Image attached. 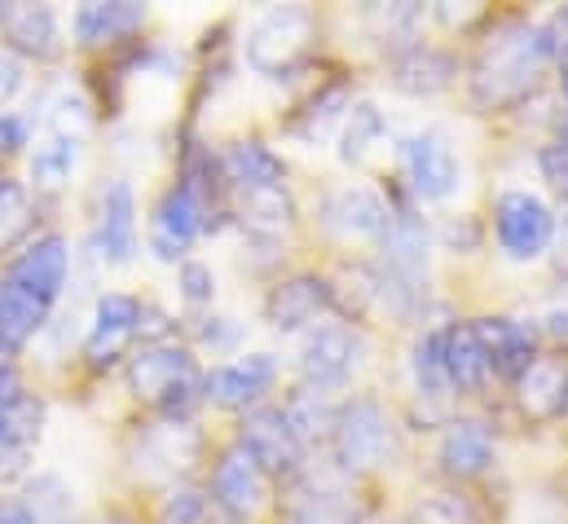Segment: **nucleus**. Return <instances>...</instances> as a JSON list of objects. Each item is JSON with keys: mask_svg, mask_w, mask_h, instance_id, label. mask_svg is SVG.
Instances as JSON below:
<instances>
[{"mask_svg": "<svg viewBox=\"0 0 568 524\" xmlns=\"http://www.w3.org/2000/svg\"><path fill=\"white\" fill-rule=\"evenodd\" d=\"M551 53H556V36L547 27H534V22L498 27L476 62V80H471L476 102L494 111L520 102L538 84V71L547 67Z\"/></svg>", "mask_w": 568, "mask_h": 524, "instance_id": "1", "label": "nucleus"}, {"mask_svg": "<svg viewBox=\"0 0 568 524\" xmlns=\"http://www.w3.org/2000/svg\"><path fill=\"white\" fill-rule=\"evenodd\" d=\"M313 13L304 4H274L265 9L252 31H247V62L252 71L270 75V80H283L291 75L304 58H308V44H313Z\"/></svg>", "mask_w": 568, "mask_h": 524, "instance_id": "2", "label": "nucleus"}, {"mask_svg": "<svg viewBox=\"0 0 568 524\" xmlns=\"http://www.w3.org/2000/svg\"><path fill=\"white\" fill-rule=\"evenodd\" d=\"M129 384H133L138 401L172 414V419H181L203 393V375H199L194 357L181 349H168V344H150L133 357Z\"/></svg>", "mask_w": 568, "mask_h": 524, "instance_id": "3", "label": "nucleus"}, {"mask_svg": "<svg viewBox=\"0 0 568 524\" xmlns=\"http://www.w3.org/2000/svg\"><path fill=\"white\" fill-rule=\"evenodd\" d=\"M331 441H335V458L344 472H371V467L388 463V454H393V423L379 401L357 396L335 414Z\"/></svg>", "mask_w": 568, "mask_h": 524, "instance_id": "4", "label": "nucleus"}, {"mask_svg": "<svg viewBox=\"0 0 568 524\" xmlns=\"http://www.w3.org/2000/svg\"><path fill=\"white\" fill-rule=\"evenodd\" d=\"M494 234H498V248L507 252V261H538L551 248L556 216L538 194L507 190L494 203Z\"/></svg>", "mask_w": 568, "mask_h": 524, "instance_id": "5", "label": "nucleus"}, {"mask_svg": "<svg viewBox=\"0 0 568 524\" xmlns=\"http://www.w3.org/2000/svg\"><path fill=\"white\" fill-rule=\"evenodd\" d=\"M239 450L261 467V476H295L300 472V458H304V441L295 436V427L286 423L283 410L274 405H256L247 419H243V432H239Z\"/></svg>", "mask_w": 568, "mask_h": 524, "instance_id": "6", "label": "nucleus"}, {"mask_svg": "<svg viewBox=\"0 0 568 524\" xmlns=\"http://www.w3.org/2000/svg\"><path fill=\"white\" fill-rule=\"evenodd\" d=\"M199 234H203V199L190 181H176L150 216V252L159 261H181Z\"/></svg>", "mask_w": 568, "mask_h": 524, "instance_id": "7", "label": "nucleus"}, {"mask_svg": "<svg viewBox=\"0 0 568 524\" xmlns=\"http://www.w3.org/2000/svg\"><path fill=\"white\" fill-rule=\"evenodd\" d=\"M402 168H406V181L415 185V194L427 203H440L458 190V159H454V145L440 137V132H415L402 141Z\"/></svg>", "mask_w": 568, "mask_h": 524, "instance_id": "8", "label": "nucleus"}, {"mask_svg": "<svg viewBox=\"0 0 568 524\" xmlns=\"http://www.w3.org/2000/svg\"><path fill=\"white\" fill-rule=\"evenodd\" d=\"M357 366V335L339 322H326V326H313L304 335V349H300V375L308 389L326 393V389H339Z\"/></svg>", "mask_w": 568, "mask_h": 524, "instance_id": "9", "label": "nucleus"}, {"mask_svg": "<svg viewBox=\"0 0 568 524\" xmlns=\"http://www.w3.org/2000/svg\"><path fill=\"white\" fill-rule=\"evenodd\" d=\"M67 269H71V252L62 234H44L36 239L27 252H18V261L9 264V282L22 286L27 295H36L40 304H53L67 286Z\"/></svg>", "mask_w": 568, "mask_h": 524, "instance_id": "10", "label": "nucleus"}, {"mask_svg": "<svg viewBox=\"0 0 568 524\" xmlns=\"http://www.w3.org/2000/svg\"><path fill=\"white\" fill-rule=\"evenodd\" d=\"M138 322H142V304L133 295H120V291L102 295L98 300V313H93V326H89V340H84L89 366L93 371H106L124 353V344L138 335Z\"/></svg>", "mask_w": 568, "mask_h": 524, "instance_id": "11", "label": "nucleus"}, {"mask_svg": "<svg viewBox=\"0 0 568 524\" xmlns=\"http://www.w3.org/2000/svg\"><path fill=\"white\" fill-rule=\"evenodd\" d=\"M278 366L270 353H252V357H239V362H225L216 371L203 375V396L225 405V410H243V405H256L261 396L270 393Z\"/></svg>", "mask_w": 568, "mask_h": 524, "instance_id": "12", "label": "nucleus"}, {"mask_svg": "<svg viewBox=\"0 0 568 524\" xmlns=\"http://www.w3.org/2000/svg\"><path fill=\"white\" fill-rule=\"evenodd\" d=\"M326 225L339 234H353V239H384L393 225V208L375 190L348 185L326 199Z\"/></svg>", "mask_w": 568, "mask_h": 524, "instance_id": "13", "label": "nucleus"}, {"mask_svg": "<svg viewBox=\"0 0 568 524\" xmlns=\"http://www.w3.org/2000/svg\"><path fill=\"white\" fill-rule=\"evenodd\" d=\"M261 490H265V476H261V467L234 445V450H225L221 458H216V472H212V498H216V507L225 512V516H252L256 507H261Z\"/></svg>", "mask_w": 568, "mask_h": 524, "instance_id": "14", "label": "nucleus"}, {"mask_svg": "<svg viewBox=\"0 0 568 524\" xmlns=\"http://www.w3.org/2000/svg\"><path fill=\"white\" fill-rule=\"evenodd\" d=\"M98 248L111 264H129L138 252V199L129 181H111L102 190V221H98Z\"/></svg>", "mask_w": 568, "mask_h": 524, "instance_id": "15", "label": "nucleus"}, {"mask_svg": "<svg viewBox=\"0 0 568 524\" xmlns=\"http://www.w3.org/2000/svg\"><path fill=\"white\" fill-rule=\"evenodd\" d=\"M471 326H476V335L485 344L489 371L520 380L534 366V331L525 322H516V318H485V322H471Z\"/></svg>", "mask_w": 568, "mask_h": 524, "instance_id": "16", "label": "nucleus"}, {"mask_svg": "<svg viewBox=\"0 0 568 524\" xmlns=\"http://www.w3.org/2000/svg\"><path fill=\"white\" fill-rule=\"evenodd\" d=\"M335 304V295H331V286L322 282V278H286L274 286V295H270V322L278 326V331H300V326H308V322H317L326 309Z\"/></svg>", "mask_w": 568, "mask_h": 524, "instance_id": "17", "label": "nucleus"}, {"mask_svg": "<svg viewBox=\"0 0 568 524\" xmlns=\"http://www.w3.org/2000/svg\"><path fill=\"white\" fill-rule=\"evenodd\" d=\"M440 366H445L449 389H458V393H476L485 384L489 357H485V344H480V335H476L471 322L440 331Z\"/></svg>", "mask_w": 568, "mask_h": 524, "instance_id": "18", "label": "nucleus"}, {"mask_svg": "<svg viewBox=\"0 0 568 524\" xmlns=\"http://www.w3.org/2000/svg\"><path fill=\"white\" fill-rule=\"evenodd\" d=\"M4 31H9V53H27V58H58L62 36H58V13L49 4H18L4 13Z\"/></svg>", "mask_w": 568, "mask_h": 524, "instance_id": "19", "label": "nucleus"}, {"mask_svg": "<svg viewBox=\"0 0 568 524\" xmlns=\"http://www.w3.org/2000/svg\"><path fill=\"white\" fill-rule=\"evenodd\" d=\"M199 450H203V436L190 427V423H159L142 436V458L150 463V472H163V476H176V472H190L199 463Z\"/></svg>", "mask_w": 568, "mask_h": 524, "instance_id": "20", "label": "nucleus"}, {"mask_svg": "<svg viewBox=\"0 0 568 524\" xmlns=\"http://www.w3.org/2000/svg\"><path fill=\"white\" fill-rule=\"evenodd\" d=\"M436 458H440V472L445 476L467 481V476H480L494 463V441H489V432L480 423L463 419V423H449V432L440 436Z\"/></svg>", "mask_w": 568, "mask_h": 524, "instance_id": "21", "label": "nucleus"}, {"mask_svg": "<svg viewBox=\"0 0 568 524\" xmlns=\"http://www.w3.org/2000/svg\"><path fill=\"white\" fill-rule=\"evenodd\" d=\"M520 405L529 419H556L568 405V366L560 357H534L520 375Z\"/></svg>", "mask_w": 568, "mask_h": 524, "instance_id": "22", "label": "nucleus"}, {"mask_svg": "<svg viewBox=\"0 0 568 524\" xmlns=\"http://www.w3.org/2000/svg\"><path fill=\"white\" fill-rule=\"evenodd\" d=\"M225 177L243 190H265V185H286L283 159L265 141H234L225 150Z\"/></svg>", "mask_w": 568, "mask_h": 524, "instance_id": "23", "label": "nucleus"}, {"mask_svg": "<svg viewBox=\"0 0 568 524\" xmlns=\"http://www.w3.org/2000/svg\"><path fill=\"white\" fill-rule=\"evenodd\" d=\"M145 22V4H129V0H115V4H84L75 13V36L80 44H106V40H120V36H133Z\"/></svg>", "mask_w": 568, "mask_h": 524, "instance_id": "24", "label": "nucleus"}, {"mask_svg": "<svg viewBox=\"0 0 568 524\" xmlns=\"http://www.w3.org/2000/svg\"><path fill=\"white\" fill-rule=\"evenodd\" d=\"M44 318H49V304H40L36 295H27L9 278H0V344H9L18 353L44 326Z\"/></svg>", "mask_w": 568, "mask_h": 524, "instance_id": "25", "label": "nucleus"}, {"mask_svg": "<svg viewBox=\"0 0 568 524\" xmlns=\"http://www.w3.org/2000/svg\"><path fill=\"white\" fill-rule=\"evenodd\" d=\"M449 75H454V62L440 49H427V44H410L393 67V84L402 93H424V98L440 93L449 84Z\"/></svg>", "mask_w": 568, "mask_h": 524, "instance_id": "26", "label": "nucleus"}, {"mask_svg": "<svg viewBox=\"0 0 568 524\" xmlns=\"http://www.w3.org/2000/svg\"><path fill=\"white\" fill-rule=\"evenodd\" d=\"M291 194H286V185H265V190H243V221H247V230L252 234H265V239H274V234H283L286 225H291Z\"/></svg>", "mask_w": 568, "mask_h": 524, "instance_id": "27", "label": "nucleus"}, {"mask_svg": "<svg viewBox=\"0 0 568 524\" xmlns=\"http://www.w3.org/2000/svg\"><path fill=\"white\" fill-rule=\"evenodd\" d=\"M75 159H80V141L71 132H53L44 145H36V159H31L36 185H62L71 177Z\"/></svg>", "mask_w": 568, "mask_h": 524, "instance_id": "28", "label": "nucleus"}, {"mask_svg": "<svg viewBox=\"0 0 568 524\" xmlns=\"http://www.w3.org/2000/svg\"><path fill=\"white\" fill-rule=\"evenodd\" d=\"M27 512L36 524H71L75 521V494L58 476H36L27 490Z\"/></svg>", "mask_w": 568, "mask_h": 524, "instance_id": "29", "label": "nucleus"}, {"mask_svg": "<svg viewBox=\"0 0 568 524\" xmlns=\"http://www.w3.org/2000/svg\"><path fill=\"white\" fill-rule=\"evenodd\" d=\"M384 137V115L371 107V102H357L348 107V120H344V137H339V159L344 163H362L366 150Z\"/></svg>", "mask_w": 568, "mask_h": 524, "instance_id": "30", "label": "nucleus"}, {"mask_svg": "<svg viewBox=\"0 0 568 524\" xmlns=\"http://www.w3.org/2000/svg\"><path fill=\"white\" fill-rule=\"evenodd\" d=\"M31 230V199L27 185L0 177V252H9L13 243H22Z\"/></svg>", "mask_w": 568, "mask_h": 524, "instance_id": "31", "label": "nucleus"}, {"mask_svg": "<svg viewBox=\"0 0 568 524\" xmlns=\"http://www.w3.org/2000/svg\"><path fill=\"white\" fill-rule=\"evenodd\" d=\"M410 524H485V516L463 494H432L410 512Z\"/></svg>", "mask_w": 568, "mask_h": 524, "instance_id": "32", "label": "nucleus"}, {"mask_svg": "<svg viewBox=\"0 0 568 524\" xmlns=\"http://www.w3.org/2000/svg\"><path fill=\"white\" fill-rule=\"evenodd\" d=\"M415 380H419V393L424 396L454 393L449 380H445V366H440V331H432V335L419 340V349H415Z\"/></svg>", "mask_w": 568, "mask_h": 524, "instance_id": "33", "label": "nucleus"}, {"mask_svg": "<svg viewBox=\"0 0 568 524\" xmlns=\"http://www.w3.org/2000/svg\"><path fill=\"white\" fill-rule=\"evenodd\" d=\"M181 295L190 300V304H207L212 300V291H216V278H212V269L199 261H185L181 264Z\"/></svg>", "mask_w": 568, "mask_h": 524, "instance_id": "34", "label": "nucleus"}, {"mask_svg": "<svg viewBox=\"0 0 568 524\" xmlns=\"http://www.w3.org/2000/svg\"><path fill=\"white\" fill-rule=\"evenodd\" d=\"M203 516H207V503L194 490H176L163 503V524H203Z\"/></svg>", "mask_w": 568, "mask_h": 524, "instance_id": "35", "label": "nucleus"}, {"mask_svg": "<svg viewBox=\"0 0 568 524\" xmlns=\"http://www.w3.org/2000/svg\"><path fill=\"white\" fill-rule=\"evenodd\" d=\"M542 177H547L560 194H568V141H551V145L542 150Z\"/></svg>", "mask_w": 568, "mask_h": 524, "instance_id": "36", "label": "nucleus"}, {"mask_svg": "<svg viewBox=\"0 0 568 524\" xmlns=\"http://www.w3.org/2000/svg\"><path fill=\"white\" fill-rule=\"evenodd\" d=\"M18 89H22V62H18L9 49H0V115H4V107L13 102Z\"/></svg>", "mask_w": 568, "mask_h": 524, "instance_id": "37", "label": "nucleus"}, {"mask_svg": "<svg viewBox=\"0 0 568 524\" xmlns=\"http://www.w3.org/2000/svg\"><path fill=\"white\" fill-rule=\"evenodd\" d=\"M27 132H31V124H27L22 115H0V150H4V154L22 150V145H27Z\"/></svg>", "mask_w": 568, "mask_h": 524, "instance_id": "38", "label": "nucleus"}, {"mask_svg": "<svg viewBox=\"0 0 568 524\" xmlns=\"http://www.w3.org/2000/svg\"><path fill=\"white\" fill-rule=\"evenodd\" d=\"M27 454H31L27 445H0V485L13 481V476L27 467Z\"/></svg>", "mask_w": 568, "mask_h": 524, "instance_id": "39", "label": "nucleus"}, {"mask_svg": "<svg viewBox=\"0 0 568 524\" xmlns=\"http://www.w3.org/2000/svg\"><path fill=\"white\" fill-rule=\"evenodd\" d=\"M22 396H27V393H22L18 371H13V366H0V414H4V410H13Z\"/></svg>", "mask_w": 568, "mask_h": 524, "instance_id": "40", "label": "nucleus"}, {"mask_svg": "<svg viewBox=\"0 0 568 524\" xmlns=\"http://www.w3.org/2000/svg\"><path fill=\"white\" fill-rule=\"evenodd\" d=\"M0 524H36V516L27 512V503H18V498H0Z\"/></svg>", "mask_w": 568, "mask_h": 524, "instance_id": "41", "label": "nucleus"}, {"mask_svg": "<svg viewBox=\"0 0 568 524\" xmlns=\"http://www.w3.org/2000/svg\"><path fill=\"white\" fill-rule=\"evenodd\" d=\"M551 243H556V264H560V273H568V212H565V221L556 225Z\"/></svg>", "mask_w": 568, "mask_h": 524, "instance_id": "42", "label": "nucleus"}, {"mask_svg": "<svg viewBox=\"0 0 568 524\" xmlns=\"http://www.w3.org/2000/svg\"><path fill=\"white\" fill-rule=\"evenodd\" d=\"M239 331L234 326H216V318H212V326H203V344H212V349H221V344H230Z\"/></svg>", "mask_w": 568, "mask_h": 524, "instance_id": "43", "label": "nucleus"}, {"mask_svg": "<svg viewBox=\"0 0 568 524\" xmlns=\"http://www.w3.org/2000/svg\"><path fill=\"white\" fill-rule=\"evenodd\" d=\"M547 326H551V335L568 340V309H556V313H547Z\"/></svg>", "mask_w": 568, "mask_h": 524, "instance_id": "44", "label": "nucleus"}, {"mask_svg": "<svg viewBox=\"0 0 568 524\" xmlns=\"http://www.w3.org/2000/svg\"><path fill=\"white\" fill-rule=\"evenodd\" d=\"M560 89H565V98H568V49H565V58H560Z\"/></svg>", "mask_w": 568, "mask_h": 524, "instance_id": "45", "label": "nucleus"}, {"mask_svg": "<svg viewBox=\"0 0 568 524\" xmlns=\"http://www.w3.org/2000/svg\"><path fill=\"white\" fill-rule=\"evenodd\" d=\"M9 357H13V349H9V344H0V366H13Z\"/></svg>", "mask_w": 568, "mask_h": 524, "instance_id": "46", "label": "nucleus"}, {"mask_svg": "<svg viewBox=\"0 0 568 524\" xmlns=\"http://www.w3.org/2000/svg\"><path fill=\"white\" fill-rule=\"evenodd\" d=\"M4 13H9V9H4V4H0V22H4Z\"/></svg>", "mask_w": 568, "mask_h": 524, "instance_id": "47", "label": "nucleus"}]
</instances>
